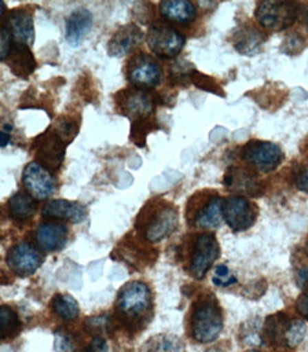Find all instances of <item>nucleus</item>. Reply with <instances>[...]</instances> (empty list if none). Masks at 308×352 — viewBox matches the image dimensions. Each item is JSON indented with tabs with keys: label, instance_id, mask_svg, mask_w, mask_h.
Instances as JSON below:
<instances>
[{
	"label": "nucleus",
	"instance_id": "obj_19",
	"mask_svg": "<svg viewBox=\"0 0 308 352\" xmlns=\"http://www.w3.org/2000/svg\"><path fill=\"white\" fill-rule=\"evenodd\" d=\"M9 32L12 37L19 44H25V46H32L34 41V28H33V19L29 13L23 10H13L9 14Z\"/></svg>",
	"mask_w": 308,
	"mask_h": 352
},
{
	"label": "nucleus",
	"instance_id": "obj_17",
	"mask_svg": "<svg viewBox=\"0 0 308 352\" xmlns=\"http://www.w3.org/2000/svg\"><path fill=\"white\" fill-rule=\"evenodd\" d=\"M43 216L50 219L67 220V222L72 223H81L87 216V212L81 204L57 199L44 206Z\"/></svg>",
	"mask_w": 308,
	"mask_h": 352
},
{
	"label": "nucleus",
	"instance_id": "obj_34",
	"mask_svg": "<svg viewBox=\"0 0 308 352\" xmlns=\"http://www.w3.org/2000/svg\"><path fill=\"white\" fill-rule=\"evenodd\" d=\"M296 308L301 317L308 320V294H302L298 297L296 302Z\"/></svg>",
	"mask_w": 308,
	"mask_h": 352
},
{
	"label": "nucleus",
	"instance_id": "obj_16",
	"mask_svg": "<svg viewBox=\"0 0 308 352\" xmlns=\"http://www.w3.org/2000/svg\"><path fill=\"white\" fill-rule=\"evenodd\" d=\"M91 26L93 14L87 9H77L65 20V38L72 46H78Z\"/></svg>",
	"mask_w": 308,
	"mask_h": 352
},
{
	"label": "nucleus",
	"instance_id": "obj_26",
	"mask_svg": "<svg viewBox=\"0 0 308 352\" xmlns=\"http://www.w3.org/2000/svg\"><path fill=\"white\" fill-rule=\"evenodd\" d=\"M184 344L175 336L161 334L152 337L144 346L142 352H184Z\"/></svg>",
	"mask_w": 308,
	"mask_h": 352
},
{
	"label": "nucleus",
	"instance_id": "obj_8",
	"mask_svg": "<svg viewBox=\"0 0 308 352\" xmlns=\"http://www.w3.org/2000/svg\"><path fill=\"white\" fill-rule=\"evenodd\" d=\"M243 160L260 172L274 170L281 160V149L266 141H252L243 149Z\"/></svg>",
	"mask_w": 308,
	"mask_h": 352
},
{
	"label": "nucleus",
	"instance_id": "obj_21",
	"mask_svg": "<svg viewBox=\"0 0 308 352\" xmlns=\"http://www.w3.org/2000/svg\"><path fill=\"white\" fill-rule=\"evenodd\" d=\"M160 12L168 21L189 25L196 17V9L188 0H165L160 3Z\"/></svg>",
	"mask_w": 308,
	"mask_h": 352
},
{
	"label": "nucleus",
	"instance_id": "obj_28",
	"mask_svg": "<svg viewBox=\"0 0 308 352\" xmlns=\"http://www.w3.org/2000/svg\"><path fill=\"white\" fill-rule=\"evenodd\" d=\"M20 331V321L17 314L8 305H2L0 308V334L2 340L13 338Z\"/></svg>",
	"mask_w": 308,
	"mask_h": 352
},
{
	"label": "nucleus",
	"instance_id": "obj_24",
	"mask_svg": "<svg viewBox=\"0 0 308 352\" xmlns=\"http://www.w3.org/2000/svg\"><path fill=\"white\" fill-rule=\"evenodd\" d=\"M223 202L219 196H213L212 199L208 201L205 208L197 212L196 219H195V225L197 228H205V229H213L216 228L220 220H222V206Z\"/></svg>",
	"mask_w": 308,
	"mask_h": 352
},
{
	"label": "nucleus",
	"instance_id": "obj_22",
	"mask_svg": "<svg viewBox=\"0 0 308 352\" xmlns=\"http://www.w3.org/2000/svg\"><path fill=\"white\" fill-rule=\"evenodd\" d=\"M225 185L233 190L245 192L249 195H260V184L254 176L245 169H230L225 176Z\"/></svg>",
	"mask_w": 308,
	"mask_h": 352
},
{
	"label": "nucleus",
	"instance_id": "obj_32",
	"mask_svg": "<svg viewBox=\"0 0 308 352\" xmlns=\"http://www.w3.org/2000/svg\"><path fill=\"white\" fill-rule=\"evenodd\" d=\"M12 38L13 37H12V33L9 32V29L2 28V34H0V41H2V50H0V58H2V61H5L9 57L10 52L13 49Z\"/></svg>",
	"mask_w": 308,
	"mask_h": 352
},
{
	"label": "nucleus",
	"instance_id": "obj_5",
	"mask_svg": "<svg viewBox=\"0 0 308 352\" xmlns=\"http://www.w3.org/2000/svg\"><path fill=\"white\" fill-rule=\"evenodd\" d=\"M144 236L151 243H157L168 237L178 228V210L169 204L155 206L149 210V216L144 217Z\"/></svg>",
	"mask_w": 308,
	"mask_h": 352
},
{
	"label": "nucleus",
	"instance_id": "obj_40",
	"mask_svg": "<svg viewBox=\"0 0 308 352\" xmlns=\"http://www.w3.org/2000/svg\"><path fill=\"white\" fill-rule=\"evenodd\" d=\"M307 249H308V243H307Z\"/></svg>",
	"mask_w": 308,
	"mask_h": 352
},
{
	"label": "nucleus",
	"instance_id": "obj_6",
	"mask_svg": "<svg viewBox=\"0 0 308 352\" xmlns=\"http://www.w3.org/2000/svg\"><path fill=\"white\" fill-rule=\"evenodd\" d=\"M116 104L118 113L131 118L132 122L151 118L155 108L152 97L144 90H124L116 96Z\"/></svg>",
	"mask_w": 308,
	"mask_h": 352
},
{
	"label": "nucleus",
	"instance_id": "obj_1",
	"mask_svg": "<svg viewBox=\"0 0 308 352\" xmlns=\"http://www.w3.org/2000/svg\"><path fill=\"white\" fill-rule=\"evenodd\" d=\"M151 290L141 281L125 284L118 294L117 310L125 321H140L151 313Z\"/></svg>",
	"mask_w": 308,
	"mask_h": 352
},
{
	"label": "nucleus",
	"instance_id": "obj_36",
	"mask_svg": "<svg viewBox=\"0 0 308 352\" xmlns=\"http://www.w3.org/2000/svg\"><path fill=\"white\" fill-rule=\"evenodd\" d=\"M297 280H298L301 287L308 289V269L300 270V272H298V276H297Z\"/></svg>",
	"mask_w": 308,
	"mask_h": 352
},
{
	"label": "nucleus",
	"instance_id": "obj_4",
	"mask_svg": "<svg viewBox=\"0 0 308 352\" xmlns=\"http://www.w3.org/2000/svg\"><path fill=\"white\" fill-rule=\"evenodd\" d=\"M298 14V6L292 2H261L256 9V19L267 30L280 32L290 28Z\"/></svg>",
	"mask_w": 308,
	"mask_h": 352
},
{
	"label": "nucleus",
	"instance_id": "obj_9",
	"mask_svg": "<svg viewBox=\"0 0 308 352\" xmlns=\"http://www.w3.org/2000/svg\"><path fill=\"white\" fill-rule=\"evenodd\" d=\"M217 257L219 245L214 236L208 233L199 234L193 245V252L190 257V274L197 280L204 278Z\"/></svg>",
	"mask_w": 308,
	"mask_h": 352
},
{
	"label": "nucleus",
	"instance_id": "obj_37",
	"mask_svg": "<svg viewBox=\"0 0 308 352\" xmlns=\"http://www.w3.org/2000/svg\"><path fill=\"white\" fill-rule=\"evenodd\" d=\"M2 148H6V145L10 142V135L6 134V131H2Z\"/></svg>",
	"mask_w": 308,
	"mask_h": 352
},
{
	"label": "nucleus",
	"instance_id": "obj_13",
	"mask_svg": "<svg viewBox=\"0 0 308 352\" xmlns=\"http://www.w3.org/2000/svg\"><path fill=\"white\" fill-rule=\"evenodd\" d=\"M223 216L234 232H241L254 223L256 210L246 197L230 196L223 205Z\"/></svg>",
	"mask_w": 308,
	"mask_h": 352
},
{
	"label": "nucleus",
	"instance_id": "obj_39",
	"mask_svg": "<svg viewBox=\"0 0 308 352\" xmlns=\"http://www.w3.org/2000/svg\"><path fill=\"white\" fill-rule=\"evenodd\" d=\"M307 26H308V14H307Z\"/></svg>",
	"mask_w": 308,
	"mask_h": 352
},
{
	"label": "nucleus",
	"instance_id": "obj_10",
	"mask_svg": "<svg viewBox=\"0 0 308 352\" xmlns=\"http://www.w3.org/2000/svg\"><path fill=\"white\" fill-rule=\"evenodd\" d=\"M37 160L41 161L40 165L47 169L57 170L64 160L65 144L64 140L52 128L40 135L33 145Z\"/></svg>",
	"mask_w": 308,
	"mask_h": 352
},
{
	"label": "nucleus",
	"instance_id": "obj_33",
	"mask_svg": "<svg viewBox=\"0 0 308 352\" xmlns=\"http://www.w3.org/2000/svg\"><path fill=\"white\" fill-rule=\"evenodd\" d=\"M294 182L297 185V188L305 193H308V166L301 168L297 173H296V178Z\"/></svg>",
	"mask_w": 308,
	"mask_h": 352
},
{
	"label": "nucleus",
	"instance_id": "obj_31",
	"mask_svg": "<svg viewBox=\"0 0 308 352\" xmlns=\"http://www.w3.org/2000/svg\"><path fill=\"white\" fill-rule=\"evenodd\" d=\"M236 277L230 273V270L226 266H217L213 274V283L219 287H228L230 284L236 283Z\"/></svg>",
	"mask_w": 308,
	"mask_h": 352
},
{
	"label": "nucleus",
	"instance_id": "obj_15",
	"mask_svg": "<svg viewBox=\"0 0 308 352\" xmlns=\"http://www.w3.org/2000/svg\"><path fill=\"white\" fill-rule=\"evenodd\" d=\"M142 30L137 25H126L121 28L108 41V54L113 57H122L141 43Z\"/></svg>",
	"mask_w": 308,
	"mask_h": 352
},
{
	"label": "nucleus",
	"instance_id": "obj_30",
	"mask_svg": "<svg viewBox=\"0 0 308 352\" xmlns=\"http://www.w3.org/2000/svg\"><path fill=\"white\" fill-rule=\"evenodd\" d=\"M190 81H192L197 88H202V90H205V91L220 94V93H219L220 88L214 84V81H213L212 78H209V77L201 74V73H197L196 70H195V73L192 74ZM220 96H222V94H220Z\"/></svg>",
	"mask_w": 308,
	"mask_h": 352
},
{
	"label": "nucleus",
	"instance_id": "obj_38",
	"mask_svg": "<svg viewBox=\"0 0 308 352\" xmlns=\"http://www.w3.org/2000/svg\"><path fill=\"white\" fill-rule=\"evenodd\" d=\"M246 352H260V351H256V349H252V351H246Z\"/></svg>",
	"mask_w": 308,
	"mask_h": 352
},
{
	"label": "nucleus",
	"instance_id": "obj_20",
	"mask_svg": "<svg viewBox=\"0 0 308 352\" xmlns=\"http://www.w3.org/2000/svg\"><path fill=\"white\" fill-rule=\"evenodd\" d=\"M8 64L12 73L19 78H28L37 67L33 53L30 52V47L19 43H16L13 46L8 57Z\"/></svg>",
	"mask_w": 308,
	"mask_h": 352
},
{
	"label": "nucleus",
	"instance_id": "obj_35",
	"mask_svg": "<svg viewBox=\"0 0 308 352\" xmlns=\"http://www.w3.org/2000/svg\"><path fill=\"white\" fill-rule=\"evenodd\" d=\"M107 342L101 337H96L87 348V352H107Z\"/></svg>",
	"mask_w": 308,
	"mask_h": 352
},
{
	"label": "nucleus",
	"instance_id": "obj_3",
	"mask_svg": "<svg viewBox=\"0 0 308 352\" xmlns=\"http://www.w3.org/2000/svg\"><path fill=\"white\" fill-rule=\"evenodd\" d=\"M146 43L149 50L155 56L172 58L182 52L185 46V37L169 25L157 21L148 30Z\"/></svg>",
	"mask_w": 308,
	"mask_h": 352
},
{
	"label": "nucleus",
	"instance_id": "obj_29",
	"mask_svg": "<svg viewBox=\"0 0 308 352\" xmlns=\"http://www.w3.org/2000/svg\"><path fill=\"white\" fill-rule=\"evenodd\" d=\"M153 129H155V121H153L152 118H145V120H140V121L132 122L131 140L134 141L138 146L142 148L145 145L146 135Z\"/></svg>",
	"mask_w": 308,
	"mask_h": 352
},
{
	"label": "nucleus",
	"instance_id": "obj_23",
	"mask_svg": "<svg viewBox=\"0 0 308 352\" xmlns=\"http://www.w3.org/2000/svg\"><path fill=\"white\" fill-rule=\"evenodd\" d=\"M37 210V205L34 197L26 193H14L9 199V213L10 217L16 222H25L34 216Z\"/></svg>",
	"mask_w": 308,
	"mask_h": 352
},
{
	"label": "nucleus",
	"instance_id": "obj_2",
	"mask_svg": "<svg viewBox=\"0 0 308 352\" xmlns=\"http://www.w3.org/2000/svg\"><path fill=\"white\" fill-rule=\"evenodd\" d=\"M223 318L219 307L212 300H202L195 305L190 318L192 336L197 342H212L222 333Z\"/></svg>",
	"mask_w": 308,
	"mask_h": 352
},
{
	"label": "nucleus",
	"instance_id": "obj_14",
	"mask_svg": "<svg viewBox=\"0 0 308 352\" xmlns=\"http://www.w3.org/2000/svg\"><path fill=\"white\" fill-rule=\"evenodd\" d=\"M6 261L9 269L17 276H30L33 274L43 263V257L32 245L29 243H19L13 246L8 256Z\"/></svg>",
	"mask_w": 308,
	"mask_h": 352
},
{
	"label": "nucleus",
	"instance_id": "obj_12",
	"mask_svg": "<svg viewBox=\"0 0 308 352\" xmlns=\"http://www.w3.org/2000/svg\"><path fill=\"white\" fill-rule=\"evenodd\" d=\"M266 333L270 341L294 348L302 341L305 336V325L302 321L297 320L292 321L287 318L270 317L267 321Z\"/></svg>",
	"mask_w": 308,
	"mask_h": 352
},
{
	"label": "nucleus",
	"instance_id": "obj_27",
	"mask_svg": "<svg viewBox=\"0 0 308 352\" xmlns=\"http://www.w3.org/2000/svg\"><path fill=\"white\" fill-rule=\"evenodd\" d=\"M52 310L65 321H72L78 317V304L69 294H57L52 300Z\"/></svg>",
	"mask_w": 308,
	"mask_h": 352
},
{
	"label": "nucleus",
	"instance_id": "obj_18",
	"mask_svg": "<svg viewBox=\"0 0 308 352\" xmlns=\"http://www.w3.org/2000/svg\"><path fill=\"white\" fill-rule=\"evenodd\" d=\"M38 246L46 252H58L67 240V229L60 223H43L36 230Z\"/></svg>",
	"mask_w": 308,
	"mask_h": 352
},
{
	"label": "nucleus",
	"instance_id": "obj_25",
	"mask_svg": "<svg viewBox=\"0 0 308 352\" xmlns=\"http://www.w3.org/2000/svg\"><path fill=\"white\" fill-rule=\"evenodd\" d=\"M264 41L263 33H260L257 29L253 28H245L241 29L234 41V47L237 52L243 54H254Z\"/></svg>",
	"mask_w": 308,
	"mask_h": 352
},
{
	"label": "nucleus",
	"instance_id": "obj_7",
	"mask_svg": "<svg viewBox=\"0 0 308 352\" xmlns=\"http://www.w3.org/2000/svg\"><path fill=\"white\" fill-rule=\"evenodd\" d=\"M128 80L138 88H152L161 82L162 72L158 63L146 54H137L128 63Z\"/></svg>",
	"mask_w": 308,
	"mask_h": 352
},
{
	"label": "nucleus",
	"instance_id": "obj_11",
	"mask_svg": "<svg viewBox=\"0 0 308 352\" xmlns=\"http://www.w3.org/2000/svg\"><path fill=\"white\" fill-rule=\"evenodd\" d=\"M23 185L29 195L37 201H44L50 197L56 190V179L38 162H30L23 170Z\"/></svg>",
	"mask_w": 308,
	"mask_h": 352
}]
</instances>
